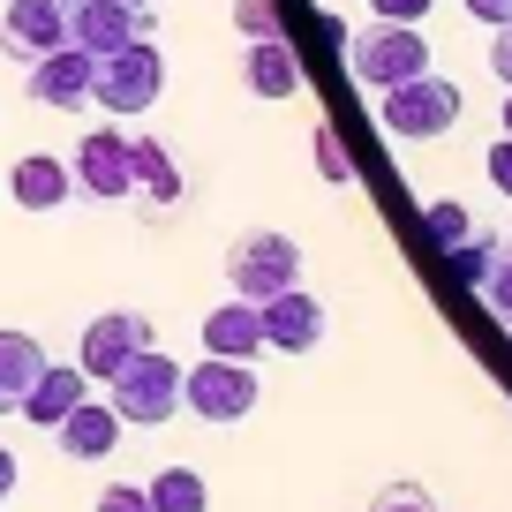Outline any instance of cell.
Returning a JSON list of instances; mask_svg holds the SVG:
<instances>
[{"label": "cell", "mask_w": 512, "mask_h": 512, "mask_svg": "<svg viewBox=\"0 0 512 512\" xmlns=\"http://www.w3.org/2000/svg\"><path fill=\"white\" fill-rule=\"evenodd\" d=\"M166 91V61L151 38H128L121 53H106V61L91 68V106H106L113 121H136V113H151Z\"/></svg>", "instance_id": "1"}, {"label": "cell", "mask_w": 512, "mask_h": 512, "mask_svg": "<svg viewBox=\"0 0 512 512\" xmlns=\"http://www.w3.org/2000/svg\"><path fill=\"white\" fill-rule=\"evenodd\" d=\"M106 384H113L106 407L121 422H136V430H159V422H174V407H181V362L159 354V347H144L136 362H121Z\"/></svg>", "instance_id": "2"}, {"label": "cell", "mask_w": 512, "mask_h": 512, "mask_svg": "<svg viewBox=\"0 0 512 512\" xmlns=\"http://www.w3.org/2000/svg\"><path fill=\"white\" fill-rule=\"evenodd\" d=\"M347 68H354V83H369V91H392V83H407V76L430 68V38H422L415 23H369V31L347 38Z\"/></svg>", "instance_id": "3"}, {"label": "cell", "mask_w": 512, "mask_h": 512, "mask_svg": "<svg viewBox=\"0 0 512 512\" xmlns=\"http://www.w3.org/2000/svg\"><path fill=\"white\" fill-rule=\"evenodd\" d=\"M226 287H234L241 302H272V294L302 287V249H294L287 234H241L234 249H226Z\"/></svg>", "instance_id": "4"}, {"label": "cell", "mask_w": 512, "mask_h": 512, "mask_svg": "<svg viewBox=\"0 0 512 512\" xmlns=\"http://www.w3.org/2000/svg\"><path fill=\"white\" fill-rule=\"evenodd\" d=\"M460 121V83L452 76H407L384 91V128L392 136H407V144H422V136H445V128Z\"/></svg>", "instance_id": "5"}, {"label": "cell", "mask_w": 512, "mask_h": 512, "mask_svg": "<svg viewBox=\"0 0 512 512\" xmlns=\"http://www.w3.org/2000/svg\"><path fill=\"white\" fill-rule=\"evenodd\" d=\"M181 407L196 422H241L256 407V369L226 362V354H204L196 369H181Z\"/></svg>", "instance_id": "6"}, {"label": "cell", "mask_w": 512, "mask_h": 512, "mask_svg": "<svg viewBox=\"0 0 512 512\" xmlns=\"http://www.w3.org/2000/svg\"><path fill=\"white\" fill-rule=\"evenodd\" d=\"M68 181H76V196H98V204H121V196H136L128 136H121V128H91V136L76 144V159H68Z\"/></svg>", "instance_id": "7"}, {"label": "cell", "mask_w": 512, "mask_h": 512, "mask_svg": "<svg viewBox=\"0 0 512 512\" xmlns=\"http://www.w3.org/2000/svg\"><path fill=\"white\" fill-rule=\"evenodd\" d=\"M144 347H151V317H144V309H106V317H91V324H83L76 369L106 384L113 369H121V362H136Z\"/></svg>", "instance_id": "8"}, {"label": "cell", "mask_w": 512, "mask_h": 512, "mask_svg": "<svg viewBox=\"0 0 512 512\" xmlns=\"http://www.w3.org/2000/svg\"><path fill=\"white\" fill-rule=\"evenodd\" d=\"M128 38H151V8H128V0H68V46H83L91 61L121 53Z\"/></svg>", "instance_id": "9"}, {"label": "cell", "mask_w": 512, "mask_h": 512, "mask_svg": "<svg viewBox=\"0 0 512 512\" xmlns=\"http://www.w3.org/2000/svg\"><path fill=\"white\" fill-rule=\"evenodd\" d=\"M91 53L83 46H53V53H38L31 61V83L23 91L38 98V106H53V113H76V106H91Z\"/></svg>", "instance_id": "10"}, {"label": "cell", "mask_w": 512, "mask_h": 512, "mask_svg": "<svg viewBox=\"0 0 512 512\" xmlns=\"http://www.w3.org/2000/svg\"><path fill=\"white\" fill-rule=\"evenodd\" d=\"M256 317H264V347H279V354L324 347V302H317V294H302V287L272 294V302H256Z\"/></svg>", "instance_id": "11"}, {"label": "cell", "mask_w": 512, "mask_h": 512, "mask_svg": "<svg viewBox=\"0 0 512 512\" xmlns=\"http://www.w3.org/2000/svg\"><path fill=\"white\" fill-rule=\"evenodd\" d=\"M0 46L16 61H38V53L68 46V0H8L0 16Z\"/></svg>", "instance_id": "12"}, {"label": "cell", "mask_w": 512, "mask_h": 512, "mask_svg": "<svg viewBox=\"0 0 512 512\" xmlns=\"http://www.w3.org/2000/svg\"><path fill=\"white\" fill-rule=\"evenodd\" d=\"M121 430H128V422L113 415V407H98V400H76L61 422H53V445H61L68 460H106V452L121 445Z\"/></svg>", "instance_id": "13"}, {"label": "cell", "mask_w": 512, "mask_h": 512, "mask_svg": "<svg viewBox=\"0 0 512 512\" xmlns=\"http://www.w3.org/2000/svg\"><path fill=\"white\" fill-rule=\"evenodd\" d=\"M204 354H226V362H256L264 354V317H256V302H226L204 317Z\"/></svg>", "instance_id": "14"}, {"label": "cell", "mask_w": 512, "mask_h": 512, "mask_svg": "<svg viewBox=\"0 0 512 512\" xmlns=\"http://www.w3.org/2000/svg\"><path fill=\"white\" fill-rule=\"evenodd\" d=\"M241 83H249L256 98H294V91H302V61H294V46H287V38H249Z\"/></svg>", "instance_id": "15"}, {"label": "cell", "mask_w": 512, "mask_h": 512, "mask_svg": "<svg viewBox=\"0 0 512 512\" xmlns=\"http://www.w3.org/2000/svg\"><path fill=\"white\" fill-rule=\"evenodd\" d=\"M8 196H16L23 211H61L68 196H76V181H68V159H16V174H8Z\"/></svg>", "instance_id": "16"}, {"label": "cell", "mask_w": 512, "mask_h": 512, "mask_svg": "<svg viewBox=\"0 0 512 512\" xmlns=\"http://www.w3.org/2000/svg\"><path fill=\"white\" fill-rule=\"evenodd\" d=\"M83 384H91L83 369H61V362H46V369H38V384L23 392V407H16V415H31L38 430H53V422H61L68 407L83 400Z\"/></svg>", "instance_id": "17"}, {"label": "cell", "mask_w": 512, "mask_h": 512, "mask_svg": "<svg viewBox=\"0 0 512 512\" xmlns=\"http://www.w3.org/2000/svg\"><path fill=\"white\" fill-rule=\"evenodd\" d=\"M38 369H46V347H38L31 332H0V415L23 407V392L38 384Z\"/></svg>", "instance_id": "18"}, {"label": "cell", "mask_w": 512, "mask_h": 512, "mask_svg": "<svg viewBox=\"0 0 512 512\" xmlns=\"http://www.w3.org/2000/svg\"><path fill=\"white\" fill-rule=\"evenodd\" d=\"M128 166H136V189H144L151 204H181V166H174V151H166L159 136H128Z\"/></svg>", "instance_id": "19"}, {"label": "cell", "mask_w": 512, "mask_h": 512, "mask_svg": "<svg viewBox=\"0 0 512 512\" xmlns=\"http://www.w3.org/2000/svg\"><path fill=\"white\" fill-rule=\"evenodd\" d=\"M144 505L151 512H211V490L196 467H159V475L144 482Z\"/></svg>", "instance_id": "20"}, {"label": "cell", "mask_w": 512, "mask_h": 512, "mask_svg": "<svg viewBox=\"0 0 512 512\" xmlns=\"http://www.w3.org/2000/svg\"><path fill=\"white\" fill-rule=\"evenodd\" d=\"M497 249H505V241H497V234H482V226H475V234H467L460 249H445V256H452V272H460L467 287H482V279H490V264H497Z\"/></svg>", "instance_id": "21"}, {"label": "cell", "mask_w": 512, "mask_h": 512, "mask_svg": "<svg viewBox=\"0 0 512 512\" xmlns=\"http://www.w3.org/2000/svg\"><path fill=\"white\" fill-rule=\"evenodd\" d=\"M422 226H430V241H437V249H460V241L475 234V219H467L460 204H430V211H422Z\"/></svg>", "instance_id": "22"}, {"label": "cell", "mask_w": 512, "mask_h": 512, "mask_svg": "<svg viewBox=\"0 0 512 512\" xmlns=\"http://www.w3.org/2000/svg\"><path fill=\"white\" fill-rule=\"evenodd\" d=\"M317 174L332 181V189H347V181H354V159H347V144H339L332 128H317Z\"/></svg>", "instance_id": "23"}, {"label": "cell", "mask_w": 512, "mask_h": 512, "mask_svg": "<svg viewBox=\"0 0 512 512\" xmlns=\"http://www.w3.org/2000/svg\"><path fill=\"white\" fill-rule=\"evenodd\" d=\"M482 302L497 309V317H512V249H497V264H490V279H482Z\"/></svg>", "instance_id": "24"}, {"label": "cell", "mask_w": 512, "mask_h": 512, "mask_svg": "<svg viewBox=\"0 0 512 512\" xmlns=\"http://www.w3.org/2000/svg\"><path fill=\"white\" fill-rule=\"evenodd\" d=\"M369 512H437V505H430V490H415V482H392V490H377Z\"/></svg>", "instance_id": "25"}, {"label": "cell", "mask_w": 512, "mask_h": 512, "mask_svg": "<svg viewBox=\"0 0 512 512\" xmlns=\"http://www.w3.org/2000/svg\"><path fill=\"white\" fill-rule=\"evenodd\" d=\"M234 23L249 38H279V16H272V0H234Z\"/></svg>", "instance_id": "26"}, {"label": "cell", "mask_w": 512, "mask_h": 512, "mask_svg": "<svg viewBox=\"0 0 512 512\" xmlns=\"http://www.w3.org/2000/svg\"><path fill=\"white\" fill-rule=\"evenodd\" d=\"M98 512H151L144 482H113V490H98Z\"/></svg>", "instance_id": "27"}, {"label": "cell", "mask_w": 512, "mask_h": 512, "mask_svg": "<svg viewBox=\"0 0 512 512\" xmlns=\"http://www.w3.org/2000/svg\"><path fill=\"white\" fill-rule=\"evenodd\" d=\"M490 76H497V91H512V23H497V38H490Z\"/></svg>", "instance_id": "28"}, {"label": "cell", "mask_w": 512, "mask_h": 512, "mask_svg": "<svg viewBox=\"0 0 512 512\" xmlns=\"http://www.w3.org/2000/svg\"><path fill=\"white\" fill-rule=\"evenodd\" d=\"M369 8H377V23H422L437 0H369Z\"/></svg>", "instance_id": "29"}, {"label": "cell", "mask_w": 512, "mask_h": 512, "mask_svg": "<svg viewBox=\"0 0 512 512\" xmlns=\"http://www.w3.org/2000/svg\"><path fill=\"white\" fill-rule=\"evenodd\" d=\"M482 166H490V181L512 196V136H497V144H490V159H482Z\"/></svg>", "instance_id": "30"}, {"label": "cell", "mask_w": 512, "mask_h": 512, "mask_svg": "<svg viewBox=\"0 0 512 512\" xmlns=\"http://www.w3.org/2000/svg\"><path fill=\"white\" fill-rule=\"evenodd\" d=\"M467 16H482L497 31V23H512V0H467Z\"/></svg>", "instance_id": "31"}, {"label": "cell", "mask_w": 512, "mask_h": 512, "mask_svg": "<svg viewBox=\"0 0 512 512\" xmlns=\"http://www.w3.org/2000/svg\"><path fill=\"white\" fill-rule=\"evenodd\" d=\"M16 482H23V467H16V452L0 445V505H8V497H16Z\"/></svg>", "instance_id": "32"}, {"label": "cell", "mask_w": 512, "mask_h": 512, "mask_svg": "<svg viewBox=\"0 0 512 512\" xmlns=\"http://www.w3.org/2000/svg\"><path fill=\"white\" fill-rule=\"evenodd\" d=\"M497 128H505V136H512V91H505V121H497Z\"/></svg>", "instance_id": "33"}, {"label": "cell", "mask_w": 512, "mask_h": 512, "mask_svg": "<svg viewBox=\"0 0 512 512\" xmlns=\"http://www.w3.org/2000/svg\"><path fill=\"white\" fill-rule=\"evenodd\" d=\"M128 8H151V0H128Z\"/></svg>", "instance_id": "34"}]
</instances>
